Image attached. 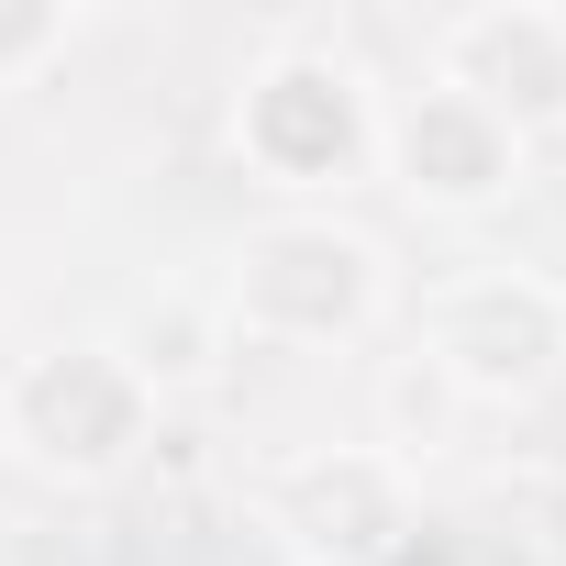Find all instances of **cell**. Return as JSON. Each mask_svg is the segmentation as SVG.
Segmentation results:
<instances>
[{"mask_svg": "<svg viewBox=\"0 0 566 566\" xmlns=\"http://www.w3.org/2000/svg\"><path fill=\"white\" fill-rule=\"evenodd\" d=\"M378 422H389V444H378V455H389V467L411 478V467H433V455L455 444L467 400H455V389H444V378H433V367L411 356V367H389V389H378Z\"/></svg>", "mask_w": 566, "mask_h": 566, "instance_id": "10", "label": "cell"}, {"mask_svg": "<svg viewBox=\"0 0 566 566\" xmlns=\"http://www.w3.org/2000/svg\"><path fill=\"white\" fill-rule=\"evenodd\" d=\"M67 12L56 0H0V90H23V78H45L56 56H67Z\"/></svg>", "mask_w": 566, "mask_h": 566, "instance_id": "11", "label": "cell"}, {"mask_svg": "<svg viewBox=\"0 0 566 566\" xmlns=\"http://www.w3.org/2000/svg\"><path fill=\"white\" fill-rule=\"evenodd\" d=\"M478 522H489V555H500V566H566V478H555V467L489 478Z\"/></svg>", "mask_w": 566, "mask_h": 566, "instance_id": "9", "label": "cell"}, {"mask_svg": "<svg viewBox=\"0 0 566 566\" xmlns=\"http://www.w3.org/2000/svg\"><path fill=\"white\" fill-rule=\"evenodd\" d=\"M266 533L301 566H389L411 544V478L378 444H312L266 478Z\"/></svg>", "mask_w": 566, "mask_h": 566, "instance_id": "5", "label": "cell"}, {"mask_svg": "<svg viewBox=\"0 0 566 566\" xmlns=\"http://www.w3.org/2000/svg\"><path fill=\"white\" fill-rule=\"evenodd\" d=\"M0 444H12L34 478L101 489V478H123L156 444V389L101 334L90 345H45V356L12 367V389H0Z\"/></svg>", "mask_w": 566, "mask_h": 566, "instance_id": "3", "label": "cell"}, {"mask_svg": "<svg viewBox=\"0 0 566 566\" xmlns=\"http://www.w3.org/2000/svg\"><path fill=\"white\" fill-rule=\"evenodd\" d=\"M422 367L478 411H511V400H544L555 367H566V290L533 266H467L433 290V323H422Z\"/></svg>", "mask_w": 566, "mask_h": 566, "instance_id": "4", "label": "cell"}, {"mask_svg": "<svg viewBox=\"0 0 566 566\" xmlns=\"http://www.w3.org/2000/svg\"><path fill=\"white\" fill-rule=\"evenodd\" d=\"M233 156H244V178L290 189V200L356 189L378 167V90H367V67L334 56V45H266L244 67V90H233Z\"/></svg>", "mask_w": 566, "mask_h": 566, "instance_id": "1", "label": "cell"}, {"mask_svg": "<svg viewBox=\"0 0 566 566\" xmlns=\"http://www.w3.org/2000/svg\"><path fill=\"white\" fill-rule=\"evenodd\" d=\"M222 334H233V323H222L200 290H134V301H123V323H112L101 345H112L156 400H178V389H200V378L222 367Z\"/></svg>", "mask_w": 566, "mask_h": 566, "instance_id": "8", "label": "cell"}, {"mask_svg": "<svg viewBox=\"0 0 566 566\" xmlns=\"http://www.w3.org/2000/svg\"><path fill=\"white\" fill-rule=\"evenodd\" d=\"M378 301H389V255L334 211L255 222L222 277V323H244L255 345H356L378 323Z\"/></svg>", "mask_w": 566, "mask_h": 566, "instance_id": "2", "label": "cell"}, {"mask_svg": "<svg viewBox=\"0 0 566 566\" xmlns=\"http://www.w3.org/2000/svg\"><path fill=\"white\" fill-rule=\"evenodd\" d=\"M378 167H389V189L400 200H422V211H500L511 189H522V134L500 123V112H478L467 90H411V101H389L378 112Z\"/></svg>", "mask_w": 566, "mask_h": 566, "instance_id": "6", "label": "cell"}, {"mask_svg": "<svg viewBox=\"0 0 566 566\" xmlns=\"http://www.w3.org/2000/svg\"><path fill=\"white\" fill-rule=\"evenodd\" d=\"M433 78L500 112L522 145L566 134V0H478L433 34Z\"/></svg>", "mask_w": 566, "mask_h": 566, "instance_id": "7", "label": "cell"}]
</instances>
